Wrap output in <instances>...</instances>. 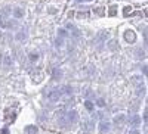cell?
I'll return each instance as SVG.
<instances>
[{"mask_svg":"<svg viewBox=\"0 0 148 134\" xmlns=\"http://www.w3.org/2000/svg\"><path fill=\"white\" fill-rule=\"evenodd\" d=\"M95 128H96V124H95V121H92V119H86L84 122H83V127H82V130H83L86 134L93 133Z\"/></svg>","mask_w":148,"mask_h":134,"instance_id":"cell-9","label":"cell"},{"mask_svg":"<svg viewBox=\"0 0 148 134\" xmlns=\"http://www.w3.org/2000/svg\"><path fill=\"white\" fill-rule=\"evenodd\" d=\"M144 75H141V74H133V75H130V84L133 87H139V86H142L144 84Z\"/></svg>","mask_w":148,"mask_h":134,"instance_id":"cell-12","label":"cell"},{"mask_svg":"<svg viewBox=\"0 0 148 134\" xmlns=\"http://www.w3.org/2000/svg\"><path fill=\"white\" fill-rule=\"evenodd\" d=\"M24 131H25V134H39V127L34 124H30V125L24 127Z\"/></svg>","mask_w":148,"mask_h":134,"instance_id":"cell-22","label":"cell"},{"mask_svg":"<svg viewBox=\"0 0 148 134\" xmlns=\"http://www.w3.org/2000/svg\"><path fill=\"white\" fill-rule=\"evenodd\" d=\"M90 119L92 121H101V119H104V114H102V109H95L93 112H90Z\"/></svg>","mask_w":148,"mask_h":134,"instance_id":"cell-18","label":"cell"},{"mask_svg":"<svg viewBox=\"0 0 148 134\" xmlns=\"http://www.w3.org/2000/svg\"><path fill=\"white\" fill-rule=\"evenodd\" d=\"M92 12H93V15L96 18H104L105 16V7L104 6H95L92 9Z\"/></svg>","mask_w":148,"mask_h":134,"instance_id":"cell-19","label":"cell"},{"mask_svg":"<svg viewBox=\"0 0 148 134\" xmlns=\"http://www.w3.org/2000/svg\"><path fill=\"white\" fill-rule=\"evenodd\" d=\"M105 43H107V49L110 52H117L120 49V43H119L117 39H108Z\"/></svg>","mask_w":148,"mask_h":134,"instance_id":"cell-11","label":"cell"},{"mask_svg":"<svg viewBox=\"0 0 148 134\" xmlns=\"http://www.w3.org/2000/svg\"><path fill=\"white\" fill-rule=\"evenodd\" d=\"M111 128H113V125H111V121L108 119H101V121H98V125H96V130L99 134H108L111 131Z\"/></svg>","mask_w":148,"mask_h":134,"instance_id":"cell-2","label":"cell"},{"mask_svg":"<svg viewBox=\"0 0 148 134\" xmlns=\"http://www.w3.org/2000/svg\"><path fill=\"white\" fill-rule=\"evenodd\" d=\"M10 16H12V6L6 5V6H3L2 9H0V18L2 19H8Z\"/></svg>","mask_w":148,"mask_h":134,"instance_id":"cell-15","label":"cell"},{"mask_svg":"<svg viewBox=\"0 0 148 134\" xmlns=\"http://www.w3.org/2000/svg\"><path fill=\"white\" fill-rule=\"evenodd\" d=\"M62 93L59 91V89H53L51 93L47 94V99H49V102H52V103H58L61 99H62Z\"/></svg>","mask_w":148,"mask_h":134,"instance_id":"cell-8","label":"cell"},{"mask_svg":"<svg viewBox=\"0 0 148 134\" xmlns=\"http://www.w3.org/2000/svg\"><path fill=\"white\" fill-rule=\"evenodd\" d=\"M92 0H76V3H89Z\"/></svg>","mask_w":148,"mask_h":134,"instance_id":"cell-37","label":"cell"},{"mask_svg":"<svg viewBox=\"0 0 148 134\" xmlns=\"http://www.w3.org/2000/svg\"><path fill=\"white\" fill-rule=\"evenodd\" d=\"M96 37H98V40L99 41H107L108 39H110V31H107V30H102V31H99L96 34Z\"/></svg>","mask_w":148,"mask_h":134,"instance_id":"cell-23","label":"cell"},{"mask_svg":"<svg viewBox=\"0 0 148 134\" xmlns=\"http://www.w3.org/2000/svg\"><path fill=\"white\" fill-rule=\"evenodd\" d=\"M27 59L30 60L31 64H37V62H39V59H40V53L36 52V50H33V52H30V53L27 55Z\"/></svg>","mask_w":148,"mask_h":134,"instance_id":"cell-20","label":"cell"},{"mask_svg":"<svg viewBox=\"0 0 148 134\" xmlns=\"http://www.w3.org/2000/svg\"><path fill=\"white\" fill-rule=\"evenodd\" d=\"M10 18H14L16 21H21L25 18V9L21 7V6H15V7H12V16Z\"/></svg>","mask_w":148,"mask_h":134,"instance_id":"cell-7","label":"cell"},{"mask_svg":"<svg viewBox=\"0 0 148 134\" xmlns=\"http://www.w3.org/2000/svg\"><path fill=\"white\" fill-rule=\"evenodd\" d=\"M64 77V71L61 69V68H53L52 72H51V80L55 81V83H59L61 80H62Z\"/></svg>","mask_w":148,"mask_h":134,"instance_id":"cell-10","label":"cell"},{"mask_svg":"<svg viewBox=\"0 0 148 134\" xmlns=\"http://www.w3.org/2000/svg\"><path fill=\"white\" fill-rule=\"evenodd\" d=\"M64 28H65L67 31H73L74 28H76V25H74V24H73V22H67V24H65V27H64Z\"/></svg>","mask_w":148,"mask_h":134,"instance_id":"cell-33","label":"cell"},{"mask_svg":"<svg viewBox=\"0 0 148 134\" xmlns=\"http://www.w3.org/2000/svg\"><path fill=\"white\" fill-rule=\"evenodd\" d=\"M46 12L49 15H56L58 14V7H55V6H47L46 7Z\"/></svg>","mask_w":148,"mask_h":134,"instance_id":"cell-31","label":"cell"},{"mask_svg":"<svg viewBox=\"0 0 148 134\" xmlns=\"http://www.w3.org/2000/svg\"><path fill=\"white\" fill-rule=\"evenodd\" d=\"M28 39V30L24 28V27H19L16 31H15V40L18 43H25Z\"/></svg>","mask_w":148,"mask_h":134,"instance_id":"cell-5","label":"cell"},{"mask_svg":"<svg viewBox=\"0 0 148 134\" xmlns=\"http://www.w3.org/2000/svg\"><path fill=\"white\" fill-rule=\"evenodd\" d=\"M3 65L5 66H12L14 65V59H12L10 55H5L3 56Z\"/></svg>","mask_w":148,"mask_h":134,"instance_id":"cell-29","label":"cell"},{"mask_svg":"<svg viewBox=\"0 0 148 134\" xmlns=\"http://www.w3.org/2000/svg\"><path fill=\"white\" fill-rule=\"evenodd\" d=\"M141 119H142V122H144V124H147V119H148V109H147V108H144V112H142Z\"/></svg>","mask_w":148,"mask_h":134,"instance_id":"cell-32","label":"cell"},{"mask_svg":"<svg viewBox=\"0 0 148 134\" xmlns=\"http://www.w3.org/2000/svg\"><path fill=\"white\" fill-rule=\"evenodd\" d=\"M117 14H119V5H110L108 6V9H105V15L107 16H110V18H114V16H117Z\"/></svg>","mask_w":148,"mask_h":134,"instance_id":"cell-14","label":"cell"},{"mask_svg":"<svg viewBox=\"0 0 148 134\" xmlns=\"http://www.w3.org/2000/svg\"><path fill=\"white\" fill-rule=\"evenodd\" d=\"M58 89H59L61 93H62V96H71L74 93V89H73L71 84H62V86L58 87Z\"/></svg>","mask_w":148,"mask_h":134,"instance_id":"cell-16","label":"cell"},{"mask_svg":"<svg viewBox=\"0 0 148 134\" xmlns=\"http://www.w3.org/2000/svg\"><path fill=\"white\" fill-rule=\"evenodd\" d=\"M64 116H65L67 122H68L70 125L77 124V122H79V119H80V116H79V112L76 111V109H71V111H68V112H67Z\"/></svg>","mask_w":148,"mask_h":134,"instance_id":"cell-6","label":"cell"},{"mask_svg":"<svg viewBox=\"0 0 148 134\" xmlns=\"http://www.w3.org/2000/svg\"><path fill=\"white\" fill-rule=\"evenodd\" d=\"M56 35L61 37V39H64V40H67V39H70V31H67L64 27H59L56 30Z\"/></svg>","mask_w":148,"mask_h":134,"instance_id":"cell-21","label":"cell"},{"mask_svg":"<svg viewBox=\"0 0 148 134\" xmlns=\"http://www.w3.org/2000/svg\"><path fill=\"white\" fill-rule=\"evenodd\" d=\"M127 134H142V130L141 128H130Z\"/></svg>","mask_w":148,"mask_h":134,"instance_id":"cell-34","label":"cell"},{"mask_svg":"<svg viewBox=\"0 0 148 134\" xmlns=\"http://www.w3.org/2000/svg\"><path fill=\"white\" fill-rule=\"evenodd\" d=\"M93 103H95V108H96V109H104V108L107 106V100L104 99L102 96L95 97V99H93Z\"/></svg>","mask_w":148,"mask_h":134,"instance_id":"cell-17","label":"cell"},{"mask_svg":"<svg viewBox=\"0 0 148 134\" xmlns=\"http://www.w3.org/2000/svg\"><path fill=\"white\" fill-rule=\"evenodd\" d=\"M83 108L86 109L88 112H93L95 111V103H93V100H89V99H86L84 102H83Z\"/></svg>","mask_w":148,"mask_h":134,"instance_id":"cell-24","label":"cell"},{"mask_svg":"<svg viewBox=\"0 0 148 134\" xmlns=\"http://www.w3.org/2000/svg\"><path fill=\"white\" fill-rule=\"evenodd\" d=\"M121 12H123V16L125 18H129L130 16V12H132V6H125L121 9Z\"/></svg>","mask_w":148,"mask_h":134,"instance_id":"cell-30","label":"cell"},{"mask_svg":"<svg viewBox=\"0 0 148 134\" xmlns=\"http://www.w3.org/2000/svg\"><path fill=\"white\" fill-rule=\"evenodd\" d=\"M123 39H125V41H126L127 44H133V43H136V40H138L136 31L132 30V28H126L125 31H123Z\"/></svg>","mask_w":148,"mask_h":134,"instance_id":"cell-4","label":"cell"},{"mask_svg":"<svg viewBox=\"0 0 148 134\" xmlns=\"http://www.w3.org/2000/svg\"><path fill=\"white\" fill-rule=\"evenodd\" d=\"M126 118H127V115L123 114V112L116 114V115L113 116V119H111V125H114V127H117V128L125 127V125H126Z\"/></svg>","mask_w":148,"mask_h":134,"instance_id":"cell-3","label":"cell"},{"mask_svg":"<svg viewBox=\"0 0 148 134\" xmlns=\"http://www.w3.org/2000/svg\"><path fill=\"white\" fill-rule=\"evenodd\" d=\"M126 124H127L130 128H139V127L142 125L141 115H139V114H130V116L126 118Z\"/></svg>","mask_w":148,"mask_h":134,"instance_id":"cell-1","label":"cell"},{"mask_svg":"<svg viewBox=\"0 0 148 134\" xmlns=\"http://www.w3.org/2000/svg\"><path fill=\"white\" fill-rule=\"evenodd\" d=\"M67 18H68V19H73V18H74V10H70V12H68Z\"/></svg>","mask_w":148,"mask_h":134,"instance_id":"cell-36","label":"cell"},{"mask_svg":"<svg viewBox=\"0 0 148 134\" xmlns=\"http://www.w3.org/2000/svg\"><path fill=\"white\" fill-rule=\"evenodd\" d=\"M64 44H65V40L56 35L55 40H53V46H55V49H62V47H64Z\"/></svg>","mask_w":148,"mask_h":134,"instance_id":"cell-25","label":"cell"},{"mask_svg":"<svg viewBox=\"0 0 148 134\" xmlns=\"http://www.w3.org/2000/svg\"><path fill=\"white\" fill-rule=\"evenodd\" d=\"M141 72H142L141 75H144V77L147 75V64H144V65H142V68H141Z\"/></svg>","mask_w":148,"mask_h":134,"instance_id":"cell-35","label":"cell"},{"mask_svg":"<svg viewBox=\"0 0 148 134\" xmlns=\"http://www.w3.org/2000/svg\"><path fill=\"white\" fill-rule=\"evenodd\" d=\"M135 58H136L138 60H142V59H145V50L142 47H138L136 50H135Z\"/></svg>","mask_w":148,"mask_h":134,"instance_id":"cell-26","label":"cell"},{"mask_svg":"<svg viewBox=\"0 0 148 134\" xmlns=\"http://www.w3.org/2000/svg\"><path fill=\"white\" fill-rule=\"evenodd\" d=\"M19 28V22L14 18H8L6 19V30L8 31H16Z\"/></svg>","mask_w":148,"mask_h":134,"instance_id":"cell-13","label":"cell"},{"mask_svg":"<svg viewBox=\"0 0 148 134\" xmlns=\"http://www.w3.org/2000/svg\"><path fill=\"white\" fill-rule=\"evenodd\" d=\"M136 89V96L138 97H144L145 94H147V87H145V83L142 84V86H139V87H135Z\"/></svg>","mask_w":148,"mask_h":134,"instance_id":"cell-28","label":"cell"},{"mask_svg":"<svg viewBox=\"0 0 148 134\" xmlns=\"http://www.w3.org/2000/svg\"><path fill=\"white\" fill-rule=\"evenodd\" d=\"M74 18L76 19H86L88 18V10H79V12H74Z\"/></svg>","mask_w":148,"mask_h":134,"instance_id":"cell-27","label":"cell"}]
</instances>
